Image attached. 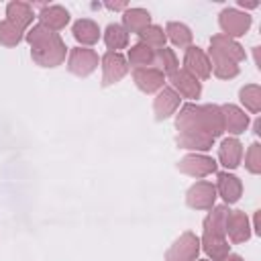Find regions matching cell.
Listing matches in <instances>:
<instances>
[{
  "mask_svg": "<svg viewBox=\"0 0 261 261\" xmlns=\"http://www.w3.org/2000/svg\"><path fill=\"white\" fill-rule=\"evenodd\" d=\"M177 137L175 143L181 149L208 151L214 145V139L224 133V120L220 106L216 104H186L181 106L175 118Z\"/></svg>",
  "mask_w": 261,
  "mask_h": 261,
  "instance_id": "obj_1",
  "label": "cell"
},
{
  "mask_svg": "<svg viewBox=\"0 0 261 261\" xmlns=\"http://www.w3.org/2000/svg\"><path fill=\"white\" fill-rule=\"evenodd\" d=\"M27 41L31 45L33 61L41 67H57L65 61V43L55 31L47 29L45 24H35L27 33Z\"/></svg>",
  "mask_w": 261,
  "mask_h": 261,
  "instance_id": "obj_2",
  "label": "cell"
},
{
  "mask_svg": "<svg viewBox=\"0 0 261 261\" xmlns=\"http://www.w3.org/2000/svg\"><path fill=\"white\" fill-rule=\"evenodd\" d=\"M200 253V239L194 232H184L165 253V261H196Z\"/></svg>",
  "mask_w": 261,
  "mask_h": 261,
  "instance_id": "obj_3",
  "label": "cell"
},
{
  "mask_svg": "<svg viewBox=\"0 0 261 261\" xmlns=\"http://www.w3.org/2000/svg\"><path fill=\"white\" fill-rule=\"evenodd\" d=\"M218 24L222 29V35L234 39L243 37L251 27V16L247 12H241L237 8H224L218 16Z\"/></svg>",
  "mask_w": 261,
  "mask_h": 261,
  "instance_id": "obj_4",
  "label": "cell"
},
{
  "mask_svg": "<svg viewBox=\"0 0 261 261\" xmlns=\"http://www.w3.org/2000/svg\"><path fill=\"white\" fill-rule=\"evenodd\" d=\"M98 67V53L94 49H86V47H73L69 51V59H67V69L80 77L90 75L94 69Z\"/></svg>",
  "mask_w": 261,
  "mask_h": 261,
  "instance_id": "obj_5",
  "label": "cell"
},
{
  "mask_svg": "<svg viewBox=\"0 0 261 261\" xmlns=\"http://www.w3.org/2000/svg\"><path fill=\"white\" fill-rule=\"evenodd\" d=\"M128 73V61L114 51L104 53L102 57V86H112L116 82H120L124 75Z\"/></svg>",
  "mask_w": 261,
  "mask_h": 261,
  "instance_id": "obj_6",
  "label": "cell"
},
{
  "mask_svg": "<svg viewBox=\"0 0 261 261\" xmlns=\"http://www.w3.org/2000/svg\"><path fill=\"white\" fill-rule=\"evenodd\" d=\"M214 200H216V188L212 181H196L194 186H190L188 194H186V202L190 208L196 210H210L214 208Z\"/></svg>",
  "mask_w": 261,
  "mask_h": 261,
  "instance_id": "obj_7",
  "label": "cell"
},
{
  "mask_svg": "<svg viewBox=\"0 0 261 261\" xmlns=\"http://www.w3.org/2000/svg\"><path fill=\"white\" fill-rule=\"evenodd\" d=\"M184 69L188 73H192L196 80H206L210 77L212 73V65H210V59L208 55L200 49V47H194L190 45L186 49V55H184Z\"/></svg>",
  "mask_w": 261,
  "mask_h": 261,
  "instance_id": "obj_8",
  "label": "cell"
},
{
  "mask_svg": "<svg viewBox=\"0 0 261 261\" xmlns=\"http://www.w3.org/2000/svg\"><path fill=\"white\" fill-rule=\"evenodd\" d=\"M177 169L186 175H192V177H206L210 173L216 171V161L208 155H200V153H192V155H186L179 163H177Z\"/></svg>",
  "mask_w": 261,
  "mask_h": 261,
  "instance_id": "obj_9",
  "label": "cell"
},
{
  "mask_svg": "<svg viewBox=\"0 0 261 261\" xmlns=\"http://www.w3.org/2000/svg\"><path fill=\"white\" fill-rule=\"evenodd\" d=\"M169 82H171V90L177 94V96H184L188 100H196L200 98L202 94V84L200 80H196L192 73H188L186 69H177L169 75Z\"/></svg>",
  "mask_w": 261,
  "mask_h": 261,
  "instance_id": "obj_10",
  "label": "cell"
},
{
  "mask_svg": "<svg viewBox=\"0 0 261 261\" xmlns=\"http://www.w3.org/2000/svg\"><path fill=\"white\" fill-rule=\"evenodd\" d=\"M210 55H218V57H224V59L239 63L245 59V49L234 39L220 33V35H214L210 39Z\"/></svg>",
  "mask_w": 261,
  "mask_h": 261,
  "instance_id": "obj_11",
  "label": "cell"
},
{
  "mask_svg": "<svg viewBox=\"0 0 261 261\" xmlns=\"http://www.w3.org/2000/svg\"><path fill=\"white\" fill-rule=\"evenodd\" d=\"M133 80H135L137 88L145 94H153V92H159L161 88H165V73L157 67L133 69Z\"/></svg>",
  "mask_w": 261,
  "mask_h": 261,
  "instance_id": "obj_12",
  "label": "cell"
},
{
  "mask_svg": "<svg viewBox=\"0 0 261 261\" xmlns=\"http://www.w3.org/2000/svg\"><path fill=\"white\" fill-rule=\"evenodd\" d=\"M214 188H216V194L222 196V200H224L226 206L239 202V198H241V194H243V184H241V179H239L237 175L228 173V171H220V173L216 175V186H214Z\"/></svg>",
  "mask_w": 261,
  "mask_h": 261,
  "instance_id": "obj_13",
  "label": "cell"
},
{
  "mask_svg": "<svg viewBox=\"0 0 261 261\" xmlns=\"http://www.w3.org/2000/svg\"><path fill=\"white\" fill-rule=\"evenodd\" d=\"M226 234L232 243H245L251 237V222L243 210H230L226 222Z\"/></svg>",
  "mask_w": 261,
  "mask_h": 261,
  "instance_id": "obj_14",
  "label": "cell"
},
{
  "mask_svg": "<svg viewBox=\"0 0 261 261\" xmlns=\"http://www.w3.org/2000/svg\"><path fill=\"white\" fill-rule=\"evenodd\" d=\"M179 108V96L171 88H161L157 98L153 100V112L157 120H165Z\"/></svg>",
  "mask_w": 261,
  "mask_h": 261,
  "instance_id": "obj_15",
  "label": "cell"
},
{
  "mask_svg": "<svg viewBox=\"0 0 261 261\" xmlns=\"http://www.w3.org/2000/svg\"><path fill=\"white\" fill-rule=\"evenodd\" d=\"M220 112H222V120H224V130H228L230 135H241L249 126V116L239 106L222 104Z\"/></svg>",
  "mask_w": 261,
  "mask_h": 261,
  "instance_id": "obj_16",
  "label": "cell"
},
{
  "mask_svg": "<svg viewBox=\"0 0 261 261\" xmlns=\"http://www.w3.org/2000/svg\"><path fill=\"white\" fill-rule=\"evenodd\" d=\"M228 206H214L210 208V214L204 218V232L214 237H226V222H228Z\"/></svg>",
  "mask_w": 261,
  "mask_h": 261,
  "instance_id": "obj_17",
  "label": "cell"
},
{
  "mask_svg": "<svg viewBox=\"0 0 261 261\" xmlns=\"http://www.w3.org/2000/svg\"><path fill=\"white\" fill-rule=\"evenodd\" d=\"M218 159L226 169H234L241 165L243 159V145L237 137H228L218 147Z\"/></svg>",
  "mask_w": 261,
  "mask_h": 261,
  "instance_id": "obj_18",
  "label": "cell"
},
{
  "mask_svg": "<svg viewBox=\"0 0 261 261\" xmlns=\"http://www.w3.org/2000/svg\"><path fill=\"white\" fill-rule=\"evenodd\" d=\"M39 20H41V24H45L51 31H61L69 22V12L59 4H47L41 8Z\"/></svg>",
  "mask_w": 261,
  "mask_h": 261,
  "instance_id": "obj_19",
  "label": "cell"
},
{
  "mask_svg": "<svg viewBox=\"0 0 261 261\" xmlns=\"http://www.w3.org/2000/svg\"><path fill=\"white\" fill-rule=\"evenodd\" d=\"M35 18L33 6L27 2H10L6 6V20H10L12 24H16L20 31H24Z\"/></svg>",
  "mask_w": 261,
  "mask_h": 261,
  "instance_id": "obj_20",
  "label": "cell"
},
{
  "mask_svg": "<svg viewBox=\"0 0 261 261\" xmlns=\"http://www.w3.org/2000/svg\"><path fill=\"white\" fill-rule=\"evenodd\" d=\"M71 33H73V39L82 45H94L100 39V27L90 18L75 20L73 27H71Z\"/></svg>",
  "mask_w": 261,
  "mask_h": 261,
  "instance_id": "obj_21",
  "label": "cell"
},
{
  "mask_svg": "<svg viewBox=\"0 0 261 261\" xmlns=\"http://www.w3.org/2000/svg\"><path fill=\"white\" fill-rule=\"evenodd\" d=\"M149 24H151V14L145 8H126L122 12V27L126 29V33H137L139 35Z\"/></svg>",
  "mask_w": 261,
  "mask_h": 261,
  "instance_id": "obj_22",
  "label": "cell"
},
{
  "mask_svg": "<svg viewBox=\"0 0 261 261\" xmlns=\"http://www.w3.org/2000/svg\"><path fill=\"white\" fill-rule=\"evenodd\" d=\"M200 245H202V249L206 251V255L212 261H222L230 253V245H228L226 237H214V234H206L204 232Z\"/></svg>",
  "mask_w": 261,
  "mask_h": 261,
  "instance_id": "obj_23",
  "label": "cell"
},
{
  "mask_svg": "<svg viewBox=\"0 0 261 261\" xmlns=\"http://www.w3.org/2000/svg\"><path fill=\"white\" fill-rule=\"evenodd\" d=\"M104 43H106V47L110 51L118 53L120 49H124L128 45V33H126V29L122 24H116V22L108 24L106 31H104Z\"/></svg>",
  "mask_w": 261,
  "mask_h": 261,
  "instance_id": "obj_24",
  "label": "cell"
},
{
  "mask_svg": "<svg viewBox=\"0 0 261 261\" xmlns=\"http://www.w3.org/2000/svg\"><path fill=\"white\" fill-rule=\"evenodd\" d=\"M165 39H169L175 47H190L194 35H192V31H190L188 24L171 20V22H167V27H165Z\"/></svg>",
  "mask_w": 261,
  "mask_h": 261,
  "instance_id": "obj_25",
  "label": "cell"
},
{
  "mask_svg": "<svg viewBox=\"0 0 261 261\" xmlns=\"http://www.w3.org/2000/svg\"><path fill=\"white\" fill-rule=\"evenodd\" d=\"M130 65H135V69L139 67H153L155 63V51L149 49L147 45L143 43H137L128 49V59H126Z\"/></svg>",
  "mask_w": 261,
  "mask_h": 261,
  "instance_id": "obj_26",
  "label": "cell"
},
{
  "mask_svg": "<svg viewBox=\"0 0 261 261\" xmlns=\"http://www.w3.org/2000/svg\"><path fill=\"white\" fill-rule=\"evenodd\" d=\"M208 59H210V65H212V73L216 77L230 80V77L239 75V63H234L230 59H224V57H218V55H210V53H208Z\"/></svg>",
  "mask_w": 261,
  "mask_h": 261,
  "instance_id": "obj_27",
  "label": "cell"
},
{
  "mask_svg": "<svg viewBox=\"0 0 261 261\" xmlns=\"http://www.w3.org/2000/svg\"><path fill=\"white\" fill-rule=\"evenodd\" d=\"M139 43L147 45L153 51H159V49L165 47V31L157 24H149L147 29H143L139 33Z\"/></svg>",
  "mask_w": 261,
  "mask_h": 261,
  "instance_id": "obj_28",
  "label": "cell"
},
{
  "mask_svg": "<svg viewBox=\"0 0 261 261\" xmlns=\"http://www.w3.org/2000/svg\"><path fill=\"white\" fill-rule=\"evenodd\" d=\"M239 96H241V102L247 110H251L253 114H259V110H261V88L257 84L243 86Z\"/></svg>",
  "mask_w": 261,
  "mask_h": 261,
  "instance_id": "obj_29",
  "label": "cell"
},
{
  "mask_svg": "<svg viewBox=\"0 0 261 261\" xmlns=\"http://www.w3.org/2000/svg\"><path fill=\"white\" fill-rule=\"evenodd\" d=\"M155 63H159V65H161V71H163V73H169V75L179 69L177 55H175V51L169 49V47H163V49L155 51Z\"/></svg>",
  "mask_w": 261,
  "mask_h": 261,
  "instance_id": "obj_30",
  "label": "cell"
},
{
  "mask_svg": "<svg viewBox=\"0 0 261 261\" xmlns=\"http://www.w3.org/2000/svg\"><path fill=\"white\" fill-rule=\"evenodd\" d=\"M22 41V31L12 24L10 20H2L0 22V43L6 45V47H14Z\"/></svg>",
  "mask_w": 261,
  "mask_h": 261,
  "instance_id": "obj_31",
  "label": "cell"
},
{
  "mask_svg": "<svg viewBox=\"0 0 261 261\" xmlns=\"http://www.w3.org/2000/svg\"><path fill=\"white\" fill-rule=\"evenodd\" d=\"M245 167L249 169V173H261V145L253 143L245 155Z\"/></svg>",
  "mask_w": 261,
  "mask_h": 261,
  "instance_id": "obj_32",
  "label": "cell"
},
{
  "mask_svg": "<svg viewBox=\"0 0 261 261\" xmlns=\"http://www.w3.org/2000/svg\"><path fill=\"white\" fill-rule=\"evenodd\" d=\"M104 6H106V8H110V10H126V8H128V4H126V2H106Z\"/></svg>",
  "mask_w": 261,
  "mask_h": 261,
  "instance_id": "obj_33",
  "label": "cell"
},
{
  "mask_svg": "<svg viewBox=\"0 0 261 261\" xmlns=\"http://www.w3.org/2000/svg\"><path fill=\"white\" fill-rule=\"evenodd\" d=\"M222 261H243V257H241V255H234V253H228Z\"/></svg>",
  "mask_w": 261,
  "mask_h": 261,
  "instance_id": "obj_34",
  "label": "cell"
},
{
  "mask_svg": "<svg viewBox=\"0 0 261 261\" xmlns=\"http://www.w3.org/2000/svg\"><path fill=\"white\" fill-rule=\"evenodd\" d=\"M239 6H243V8H255L257 2H245V0H239Z\"/></svg>",
  "mask_w": 261,
  "mask_h": 261,
  "instance_id": "obj_35",
  "label": "cell"
},
{
  "mask_svg": "<svg viewBox=\"0 0 261 261\" xmlns=\"http://www.w3.org/2000/svg\"><path fill=\"white\" fill-rule=\"evenodd\" d=\"M255 135H261V120H255Z\"/></svg>",
  "mask_w": 261,
  "mask_h": 261,
  "instance_id": "obj_36",
  "label": "cell"
},
{
  "mask_svg": "<svg viewBox=\"0 0 261 261\" xmlns=\"http://www.w3.org/2000/svg\"><path fill=\"white\" fill-rule=\"evenodd\" d=\"M196 261H206V259H196Z\"/></svg>",
  "mask_w": 261,
  "mask_h": 261,
  "instance_id": "obj_37",
  "label": "cell"
}]
</instances>
